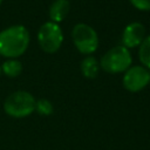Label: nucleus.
Masks as SVG:
<instances>
[{
	"label": "nucleus",
	"instance_id": "1",
	"mask_svg": "<svg viewBox=\"0 0 150 150\" xmlns=\"http://www.w3.org/2000/svg\"><path fill=\"white\" fill-rule=\"evenodd\" d=\"M29 32L22 25L9 26L0 32V55L7 59L21 56L29 46Z\"/></svg>",
	"mask_w": 150,
	"mask_h": 150
},
{
	"label": "nucleus",
	"instance_id": "2",
	"mask_svg": "<svg viewBox=\"0 0 150 150\" xmlns=\"http://www.w3.org/2000/svg\"><path fill=\"white\" fill-rule=\"evenodd\" d=\"M34 96L26 90H16L9 94L4 102L5 112L14 118H23L35 111Z\"/></svg>",
	"mask_w": 150,
	"mask_h": 150
},
{
	"label": "nucleus",
	"instance_id": "3",
	"mask_svg": "<svg viewBox=\"0 0 150 150\" xmlns=\"http://www.w3.org/2000/svg\"><path fill=\"white\" fill-rule=\"evenodd\" d=\"M131 54L124 46H115L110 48L100 60V67L110 74L124 73L131 67Z\"/></svg>",
	"mask_w": 150,
	"mask_h": 150
},
{
	"label": "nucleus",
	"instance_id": "4",
	"mask_svg": "<svg viewBox=\"0 0 150 150\" xmlns=\"http://www.w3.org/2000/svg\"><path fill=\"white\" fill-rule=\"evenodd\" d=\"M71 39L76 49L84 55L93 54L98 47V36L96 30L83 22L76 23L73 27Z\"/></svg>",
	"mask_w": 150,
	"mask_h": 150
},
{
	"label": "nucleus",
	"instance_id": "5",
	"mask_svg": "<svg viewBox=\"0 0 150 150\" xmlns=\"http://www.w3.org/2000/svg\"><path fill=\"white\" fill-rule=\"evenodd\" d=\"M38 42L40 48L46 53H55L60 49L63 42V33L59 23L47 21L39 28Z\"/></svg>",
	"mask_w": 150,
	"mask_h": 150
},
{
	"label": "nucleus",
	"instance_id": "6",
	"mask_svg": "<svg viewBox=\"0 0 150 150\" xmlns=\"http://www.w3.org/2000/svg\"><path fill=\"white\" fill-rule=\"evenodd\" d=\"M150 82V73L143 66H131L124 71L122 83L123 87L131 93H137L144 89Z\"/></svg>",
	"mask_w": 150,
	"mask_h": 150
},
{
	"label": "nucleus",
	"instance_id": "7",
	"mask_svg": "<svg viewBox=\"0 0 150 150\" xmlns=\"http://www.w3.org/2000/svg\"><path fill=\"white\" fill-rule=\"evenodd\" d=\"M145 39V27L141 22H130L127 25L122 33V46L129 48L139 47Z\"/></svg>",
	"mask_w": 150,
	"mask_h": 150
},
{
	"label": "nucleus",
	"instance_id": "8",
	"mask_svg": "<svg viewBox=\"0 0 150 150\" xmlns=\"http://www.w3.org/2000/svg\"><path fill=\"white\" fill-rule=\"evenodd\" d=\"M70 11V2L69 0H54L49 6V18L52 22L59 23L66 19Z\"/></svg>",
	"mask_w": 150,
	"mask_h": 150
},
{
	"label": "nucleus",
	"instance_id": "9",
	"mask_svg": "<svg viewBox=\"0 0 150 150\" xmlns=\"http://www.w3.org/2000/svg\"><path fill=\"white\" fill-rule=\"evenodd\" d=\"M81 71L87 79H95L100 70V63L94 56H87L81 62Z\"/></svg>",
	"mask_w": 150,
	"mask_h": 150
},
{
	"label": "nucleus",
	"instance_id": "10",
	"mask_svg": "<svg viewBox=\"0 0 150 150\" xmlns=\"http://www.w3.org/2000/svg\"><path fill=\"white\" fill-rule=\"evenodd\" d=\"M22 63L18 59H7L1 64V73L8 77H16L22 73Z\"/></svg>",
	"mask_w": 150,
	"mask_h": 150
},
{
	"label": "nucleus",
	"instance_id": "11",
	"mask_svg": "<svg viewBox=\"0 0 150 150\" xmlns=\"http://www.w3.org/2000/svg\"><path fill=\"white\" fill-rule=\"evenodd\" d=\"M138 57L146 69H150V35L145 36L138 48Z\"/></svg>",
	"mask_w": 150,
	"mask_h": 150
},
{
	"label": "nucleus",
	"instance_id": "12",
	"mask_svg": "<svg viewBox=\"0 0 150 150\" xmlns=\"http://www.w3.org/2000/svg\"><path fill=\"white\" fill-rule=\"evenodd\" d=\"M35 111L41 116H49L54 111L52 102L47 98H40L35 102Z\"/></svg>",
	"mask_w": 150,
	"mask_h": 150
},
{
	"label": "nucleus",
	"instance_id": "13",
	"mask_svg": "<svg viewBox=\"0 0 150 150\" xmlns=\"http://www.w3.org/2000/svg\"><path fill=\"white\" fill-rule=\"evenodd\" d=\"M130 2L139 11H150V0H130Z\"/></svg>",
	"mask_w": 150,
	"mask_h": 150
},
{
	"label": "nucleus",
	"instance_id": "14",
	"mask_svg": "<svg viewBox=\"0 0 150 150\" xmlns=\"http://www.w3.org/2000/svg\"><path fill=\"white\" fill-rule=\"evenodd\" d=\"M0 74H1V66H0Z\"/></svg>",
	"mask_w": 150,
	"mask_h": 150
},
{
	"label": "nucleus",
	"instance_id": "15",
	"mask_svg": "<svg viewBox=\"0 0 150 150\" xmlns=\"http://www.w3.org/2000/svg\"><path fill=\"white\" fill-rule=\"evenodd\" d=\"M1 2H2V0H0V5H1Z\"/></svg>",
	"mask_w": 150,
	"mask_h": 150
}]
</instances>
